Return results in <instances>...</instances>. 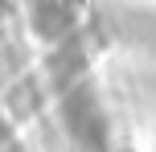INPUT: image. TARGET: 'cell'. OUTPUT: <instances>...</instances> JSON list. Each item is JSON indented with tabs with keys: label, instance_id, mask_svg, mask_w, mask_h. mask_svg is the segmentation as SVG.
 Returning a JSON list of instances; mask_svg holds the SVG:
<instances>
[{
	"label": "cell",
	"instance_id": "obj_1",
	"mask_svg": "<svg viewBox=\"0 0 156 152\" xmlns=\"http://www.w3.org/2000/svg\"><path fill=\"white\" fill-rule=\"evenodd\" d=\"M62 115H66V128L78 136V144H86V148H99V144H103L107 123H103V111H99V103H94V95H90L86 87L66 95Z\"/></svg>",
	"mask_w": 156,
	"mask_h": 152
},
{
	"label": "cell",
	"instance_id": "obj_2",
	"mask_svg": "<svg viewBox=\"0 0 156 152\" xmlns=\"http://www.w3.org/2000/svg\"><path fill=\"white\" fill-rule=\"evenodd\" d=\"M0 140H4V123H0Z\"/></svg>",
	"mask_w": 156,
	"mask_h": 152
}]
</instances>
